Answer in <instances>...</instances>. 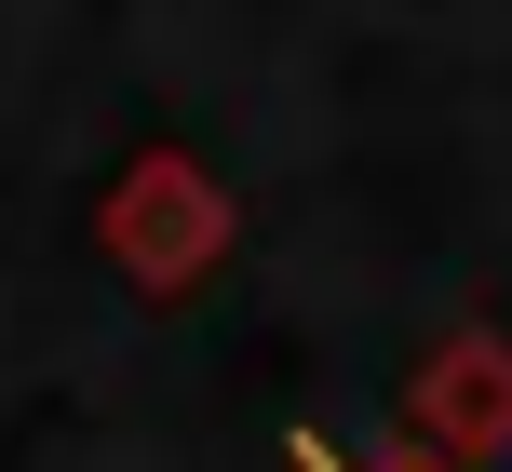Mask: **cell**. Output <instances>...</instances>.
<instances>
[{
	"mask_svg": "<svg viewBox=\"0 0 512 472\" xmlns=\"http://www.w3.org/2000/svg\"><path fill=\"white\" fill-rule=\"evenodd\" d=\"M297 472H432V459H337L324 432H297Z\"/></svg>",
	"mask_w": 512,
	"mask_h": 472,
	"instance_id": "obj_1",
	"label": "cell"
}]
</instances>
